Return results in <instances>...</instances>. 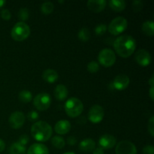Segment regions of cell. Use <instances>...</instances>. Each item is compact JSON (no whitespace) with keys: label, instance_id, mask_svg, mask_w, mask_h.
I'll list each match as a JSON object with an SVG mask.
<instances>
[{"label":"cell","instance_id":"obj_1","mask_svg":"<svg viewBox=\"0 0 154 154\" xmlns=\"http://www.w3.org/2000/svg\"><path fill=\"white\" fill-rule=\"evenodd\" d=\"M114 48L120 57L127 58L135 52L136 42L129 35H122L118 36L114 42Z\"/></svg>","mask_w":154,"mask_h":154},{"label":"cell","instance_id":"obj_2","mask_svg":"<svg viewBox=\"0 0 154 154\" xmlns=\"http://www.w3.org/2000/svg\"><path fill=\"white\" fill-rule=\"evenodd\" d=\"M53 129L49 123L45 121H37L32 126V136L38 141L45 142L52 136Z\"/></svg>","mask_w":154,"mask_h":154},{"label":"cell","instance_id":"obj_3","mask_svg":"<svg viewBox=\"0 0 154 154\" xmlns=\"http://www.w3.org/2000/svg\"><path fill=\"white\" fill-rule=\"evenodd\" d=\"M64 108L67 115L74 118L81 115L84 111V105L79 99L72 97L66 101Z\"/></svg>","mask_w":154,"mask_h":154},{"label":"cell","instance_id":"obj_4","mask_svg":"<svg viewBox=\"0 0 154 154\" xmlns=\"http://www.w3.org/2000/svg\"><path fill=\"white\" fill-rule=\"evenodd\" d=\"M30 28L25 22L17 23L11 32V38L16 42H22L29 36Z\"/></svg>","mask_w":154,"mask_h":154},{"label":"cell","instance_id":"obj_5","mask_svg":"<svg viewBox=\"0 0 154 154\" xmlns=\"http://www.w3.org/2000/svg\"><path fill=\"white\" fill-rule=\"evenodd\" d=\"M128 21L123 17H117L110 22L108 29L113 35H118L126 29Z\"/></svg>","mask_w":154,"mask_h":154},{"label":"cell","instance_id":"obj_6","mask_svg":"<svg viewBox=\"0 0 154 154\" xmlns=\"http://www.w3.org/2000/svg\"><path fill=\"white\" fill-rule=\"evenodd\" d=\"M116 54L110 48H105L99 52L98 60L104 67H111L116 62Z\"/></svg>","mask_w":154,"mask_h":154},{"label":"cell","instance_id":"obj_7","mask_svg":"<svg viewBox=\"0 0 154 154\" xmlns=\"http://www.w3.org/2000/svg\"><path fill=\"white\" fill-rule=\"evenodd\" d=\"M33 105L38 111H46L51 105V96L46 93H41L36 95L33 99Z\"/></svg>","mask_w":154,"mask_h":154},{"label":"cell","instance_id":"obj_8","mask_svg":"<svg viewBox=\"0 0 154 154\" xmlns=\"http://www.w3.org/2000/svg\"><path fill=\"white\" fill-rule=\"evenodd\" d=\"M105 117V111L101 105H95L90 108L88 112V119L91 123H99Z\"/></svg>","mask_w":154,"mask_h":154},{"label":"cell","instance_id":"obj_9","mask_svg":"<svg viewBox=\"0 0 154 154\" xmlns=\"http://www.w3.org/2000/svg\"><path fill=\"white\" fill-rule=\"evenodd\" d=\"M116 154H137V148L135 144L129 141H121L117 144Z\"/></svg>","mask_w":154,"mask_h":154},{"label":"cell","instance_id":"obj_10","mask_svg":"<svg viewBox=\"0 0 154 154\" xmlns=\"http://www.w3.org/2000/svg\"><path fill=\"white\" fill-rule=\"evenodd\" d=\"M25 115L21 111H14L8 118V123L12 129H18L23 126L25 123Z\"/></svg>","mask_w":154,"mask_h":154},{"label":"cell","instance_id":"obj_11","mask_svg":"<svg viewBox=\"0 0 154 154\" xmlns=\"http://www.w3.org/2000/svg\"><path fill=\"white\" fill-rule=\"evenodd\" d=\"M135 59L137 63L143 67L149 66L151 63L152 57L150 53L145 49H140L136 52Z\"/></svg>","mask_w":154,"mask_h":154},{"label":"cell","instance_id":"obj_12","mask_svg":"<svg viewBox=\"0 0 154 154\" xmlns=\"http://www.w3.org/2000/svg\"><path fill=\"white\" fill-rule=\"evenodd\" d=\"M130 83V79L126 75H118L114 78L112 85L115 90H123L128 87Z\"/></svg>","mask_w":154,"mask_h":154},{"label":"cell","instance_id":"obj_13","mask_svg":"<svg viewBox=\"0 0 154 154\" xmlns=\"http://www.w3.org/2000/svg\"><path fill=\"white\" fill-rule=\"evenodd\" d=\"M117 144V139L114 135L105 134L100 137L99 140V144L103 150H109L113 148Z\"/></svg>","mask_w":154,"mask_h":154},{"label":"cell","instance_id":"obj_14","mask_svg":"<svg viewBox=\"0 0 154 154\" xmlns=\"http://www.w3.org/2000/svg\"><path fill=\"white\" fill-rule=\"evenodd\" d=\"M107 2L105 0H90L87 2V8L91 11L99 13L105 9Z\"/></svg>","mask_w":154,"mask_h":154},{"label":"cell","instance_id":"obj_15","mask_svg":"<svg viewBox=\"0 0 154 154\" xmlns=\"http://www.w3.org/2000/svg\"><path fill=\"white\" fill-rule=\"evenodd\" d=\"M55 132L59 135H66L70 131L71 123L66 120H61L56 123L54 126Z\"/></svg>","mask_w":154,"mask_h":154},{"label":"cell","instance_id":"obj_16","mask_svg":"<svg viewBox=\"0 0 154 154\" xmlns=\"http://www.w3.org/2000/svg\"><path fill=\"white\" fill-rule=\"evenodd\" d=\"M26 154H49V150L45 144L36 143L29 147Z\"/></svg>","mask_w":154,"mask_h":154},{"label":"cell","instance_id":"obj_17","mask_svg":"<svg viewBox=\"0 0 154 154\" xmlns=\"http://www.w3.org/2000/svg\"><path fill=\"white\" fill-rule=\"evenodd\" d=\"M96 148V142L92 138H86L80 142L79 149L83 152H91Z\"/></svg>","mask_w":154,"mask_h":154},{"label":"cell","instance_id":"obj_18","mask_svg":"<svg viewBox=\"0 0 154 154\" xmlns=\"http://www.w3.org/2000/svg\"><path fill=\"white\" fill-rule=\"evenodd\" d=\"M69 95L67 87L63 84H58L54 90V96L57 100L63 101Z\"/></svg>","mask_w":154,"mask_h":154},{"label":"cell","instance_id":"obj_19","mask_svg":"<svg viewBox=\"0 0 154 154\" xmlns=\"http://www.w3.org/2000/svg\"><path fill=\"white\" fill-rule=\"evenodd\" d=\"M42 78L45 81L48 83H54L58 80L59 75L57 71L54 69H48L43 72L42 74Z\"/></svg>","mask_w":154,"mask_h":154},{"label":"cell","instance_id":"obj_20","mask_svg":"<svg viewBox=\"0 0 154 154\" xmlns=\"http://www.w3.org/2000/svg\"><path fill=\"white\" fill-rule=\"evenodd\" d=\"M108 5L113 11L120 12L126 8V3L124 0H111L108 2Z\"/></svg>","mask_w":154,"mask_h":154},{"label":"cell","instance_id":"obj_21","mask_svg":"<svg viewBox=\"0 0 154 154\" xmlns=\"http://www.w3.org/2000/svg\"><path fill=\"white\" fill-rule=\"evenodd\" d=\"M26 146L22 145L19 142H14L9 147V153L10 154H26Z\"/></svg>","mask_w":154,"mask_h":154},{"label":"cell","instance_id":"obj_22","mask_svg":"<svg viewBox=\"0 0 154 154\" xmlns=\"http://www.w3.org/2000/svg\"><path fill=\"white\" fill-rule=\"evenodd\" d=\"M141 30L147 36H153L154 34V23L153 20H147L143 23Z\"/></svg>","mask_w":154,"mask_h":154},{"label":"cell","instance_id":"obj_23","mask_svg":"<svg viewBox=\"0 0 154 154\" xmlns=\"http://www.w3.org/2000/svg\"><path fill=\"white\" fill-rule=\"evenodd\" d=\"M18 98H19L20 101L23 103H29L32 99V94L30 91L26 90H21L18 95Z\"/></svg>","mask_w":154,"mask_h":154},{"label":"cell","instance_id":"obj_24","mask_svg":"<svg viewBox=\"0 0 154 154\" xmlns=\"http://www.w3.org/2000/svg\"><path fill=\"white\" fill-rule=\"evenodd\" d=\"M51 143H52L53 146L57 149H63L66 145V141H65L64 138L59 135L53 137Z\"/></svg>","mask_w":154,"mask_h":154},{"label":"cell","instance_id":"obj_25","mask_svg":"<svg viewBox=\"0 0 154 154\" xmlns=\"http://www.w3.org/2000/svg\"><path fill=\"white\" fill-rule=\"evenodd\" d=\"M54 5L51 2H45L41 5V11L44 14H50L54 11Z\"/></svg>","mask_w":154,"mask_h":154},{"label":"cell","instance_id":"obj_26","mask_svg":"<svg viewBox=\"0 0 154 154\" xmlns=\"http://www.w3.org/2000/svg\"><path fill=\"white\" fill-rule=\"evenodd\" d=\"M90 36H91V34H90V30H89V29L86 28V27L81 28L80 29L79 32H78V38H79L80 40L84 42L90 40Z\"/></svg>","mask_w":154,"mask_h":154},{"label":"cell","instance_id":"obj_27","mask_svg":"<svg viewBox=\"0 0 154 154\" xmlns=\"http://www.w3.org/2000/svg\"><path fill=\"white\" fill-rule=\"evenodd\" d=\"M18 17L20 20L21 22L27 20L29 17V11L28 9L26 8H22L20 9L19 12H18Z\"/></svg>","mask_w":154,"mask_h":154},{"label":"cell","instance_id":"obj_28","mask_svg":"<svg viewBox=\"0 0 154 154\" xmlns=\"http://www.w3.org/2000/svg\"><path fill=\"white\" fill-rule=\"evenodd\" d=\"M87 70L90 73H96L99 70V64L96 61H91L87 65Z\"/></svg>","mask_w":154,"mask_h":154},{"label":"cell","instance_id":"obj_29","mask_svg":"<svg viewBox=\"0 0 154 154\" xmlns=\"http://www.w3.org/2000/svg\"><path fill=\"white\" fill-rule=\"evenodd\" d=\"M107 29H108V27L104 23H99L95 28V32L97 35H102L105 34L106 32Z\"/></svg>","mask_w":154,"mask_h":154},{"label":"cell","instance_id":"obj_30","mask_svg":"<svg viewBox=\"0 0 154 154\" xmlns=\"http://www.w3.org/2000/svg\"><path fill=\"white\" fill-rule=\"evenodd\" d=\"M132 8L135 11H140L143 8V2L140 0H135L132 2Z\"/></svg>","mask_w":154,"mask_h":154},{"label":"cell","instance_id":"obj_31","mask_svg":"<svg viewBox=\"0 0 154 154\" xmlns=\"http://www.w3.org/2000/svg\"><path fill=\"white\" fill-rule=\"evenodd\" d=\"M147 129H148L149 133L151 136H154V116H152L148 121V125H147Z\"/></svg>","mask_w":154,"mask_h":154},{"label":"cell","instance_id":"obj_32","mask_svg":"<svg viewBox=\"0 0 154 154\" xmlns=\"http://www.w3.org/2000/svg\"><path fill=\"white\" fill-rule=\"evenodd\" d=\"M1 17L5 20H9L11 17V14L8 9H3L1 11Z\"/></svg>","mask_w":154,"mask_h":154},{"label":"cell","instance_id":"obj_33","mask_svg":"<svg viewBox=\"0 0 154 154\" xmlns=\"http://www.w3.org/2000/svg\"><path fill=\"white\" fill-rule=\"evenodd\" d=\"M27 117H28V119L30 121H34V120H36L38 118V114L36 111H32L27 114Z\"/></svg>","mask_w":154,"mask_h":154},{"label":"cell","instance_id":"obj_34","mask_svg":"<svg viewBox=\"0 0 154 154\" xmlns=\"http://www.w3.org/2000/svg\"><path fill=\"white\" fill-rule=\"evenodd\" d=\"M143 153L144 154H154V147L153 146L146 145L145 147L143 148Z\"/></svg>","mask_w":154,"mask_h":154},{"label":"cell","instance_id":"obj_35","mask_svg":"<svg viewBox=\"0 0 154 154\" xmlns=\"http://www.w3.org/2000/svg\"><path fill=\"white\" fill-rule=\"evenodd\" d=\"M17 142H19L20 144H21L22 145L26 146V144L29 142V137L26 135H23L20 137L19 140H18Z\"/></svg>","mask_w":154,"mask_h":154},{"label":"cell","instance_id":"obj_36","mask_svg":"<svg viewBox=\"0 0 154 154\" xmlns=\"http://www.w3.org/2000/svg\"><path fill=\"white\" fill-rule=\"evenodd\" d=\"M67 142H68V144H69V145L74 146L75 144H76L77 139L74 136H70V137H69V138H68Z\"/></svg>","mask_w":154,"mask_h":154},{"label":"cell","instance_id":"obj_37","mask_svg":"<svg viewBox=\"0 0 154 154\" xmlns=\"http://www.w3.org/2000/svg\"><path fill=\"white\" fill-rule=\"evenodd\" d=\"M93 154H105V152H104V150L102 148L99 147H96L93 150Z\"/></svg>","mask_w":154,"mask_h":154},{"label":"cell","instance_id":"obj_38","mask_svg":"<svg viewBox=\"0 0 154 154\" xmlns=\"http://www.w3.org/2000/svg\"><path fill=\"white\" fill-rule=\"evenodd\" d=\"M5 149V143L0 138V153H2Z\"/></svg>","mask_w":154,"mask_h":154},{"label":"cell","instance_id":"obj_39","mask_svg":"<svg viewBox=\"0 0 154 154\" xmlns=\"http://www.w3.org/2000/svg\"><path fill=\"white\" fill-rule=\"evenodd\" d=\"M149 94H150V97L152 101L154 100V87H150V90H149Z\"/></svg>","mask_w":154,"mask_h":154},{"label":"cell","instance_id":"obj_40","mask_svg":"<svg viewBox=\"0 0 154 154\" xmlns=\"http://www.w3.org/2000/svg\"><path fill=\"white\" fill-rule=\"evenodd\" d=\"M148 84L150 85V87H154V75H152V76L150 77V78L148 81Z\"/></svg>","mask_w":154,"mask_h":154},{"label":"cell","instance_id":"obj_41","mask_svg":"<svg viewBox=\"0 0 154 154\" xmlns=\"http://www.w3.org/2000/svg\"><path fill=\"white\" fill-rule=\"evenodd\" d=\"M5 4V0H0V8L2 7Z\"/></svg>","mask_w":154,"mask_h":154},{"label":"cell","instance_id":"obj_42","mask_svg":"<svg viewBox=\"0 0 154 154\" xmlns=\"http://www.w3.org/2000/svg\"><path fill=\"white\" fill-rule=\"evenodd\" d=\"M63 154H75V153H72V152H66V153H65Z\"/></svg>","mask_w":154,"mask_h":154}]
</instances>
